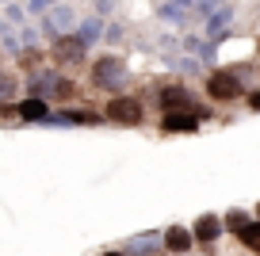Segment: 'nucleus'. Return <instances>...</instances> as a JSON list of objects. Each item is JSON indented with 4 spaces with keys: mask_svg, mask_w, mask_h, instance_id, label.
Masks as SVG:
<instances>
[{
    "mask_svg": "<svg viewBox=\"0 0 260 256\" xmlns=\"http://www.w3.org/2000/svg\"><path fill=\"white\" fill-rule=\"evenodd\" d=\"M122 80H126V65H122V57H100L96 65H92V84L96 88H122Z\"/></svg>",
    "mask_w": 260,
    "mask_h": 256,
    "instance_id": "f257e3e1",
    "label": "nucleus"
},
{
    "mask_svg": "<svg viewBox=\"0 0 260 256\" xmlns=\"http://www.w3.org/2000/svg\"><path fill=\"white\" fill-rule=\"evenodd\" d=\"M107 119H111V122H126V126H134V122H142V107L134 104V100H126V96H115L111 104H107Z\"/></svg>",
    "mask_w": 260,
    "mask_h": 256,
    "instance_id": "f03ea898",
    "label": "nucleus"
},
{
    "mask_svg": "<svg viewBox=\"0 0 260 256\" xmlns=\"http://www.w3.org/2000/svg\"><path fill=\"white\" fill-rule=\"evenodd\" d=\"M207 92H211L214 100H237L241 96V80H237L234 73H214V77L207 80Z\"/></svg>",
    "mask_w": 260,
    "mask_h": 256,
    "instance_id": "7ed1b4c3",
    "label": "nucleus"
},
{
    "mask_svg": "<svg viewBox=\"0 0 260 256\" xmlns=\"http://www.w3.org/2000/svg\"><path fill=\"white\" fill-rule=\"evenodd\" d=\"M54 57L65 61V65L81 61V57H84V39H73V35H69V39H57L54 42Z\"/></svg>",
    "mask_w": 260,
    "mask_h": 256,
    "instance_id": "20e7f679",
    "label": "nucleus"
},
{
    "mask_svg": "<svg viewBox=\"0 0 260 256\" xmlns=\"http://www.w3.org/2000/svg\"><path fill=\"white\" fill-rule=\"evenodd\" d=\"M195 100H191V92L187 88H165L161 92V107H169V111H187Z\"/></svg>",
    "mask_w": 260,
    "mask_h": 256,
    "instance_id": "39448f33",
    "label": "nucleus"
},
{
    "mask_svg": "<svg viewBox=\"0 0 260 256\" xmlns=\"http://www.w3.org/2000/svg\"><path fill=\"white\" fill-rule=\"evenodd\" d=\"M165 130H172V134H195V115H187V111H176V115H165V122H161Z\"/></svg>",
    "mask_w": 260,
    "mask_h": 256,
    "instance_id": "423d86ee",
    "label": "nucleus"
},
{
    "mask_svg": "<svg viewBox=\"0 0 260 256\" xmlns=\"http://www.w3.org/2000/svg\"><path fill=\"white\" fill-rule=\"evenodd\" d=\"M165 245H169V252H176V256H187V245H191V233H187L184 226H172V230L165 233Z\"/></svg>",
    "mask_w": 260,
    "mask_h": 256,
    "instance_id": "0eeeda50",
    "label": "nucleus"
},
{
    "mask_svg": "<svg viewBox=\"0 0 260 256\" xmlns=\"http://www.w3.org/2000/svg\"><path fill=\"white\" fill-rule=\"evenodd\" d=\"M222 233V218H214V214H203L199 222H195V237L199 241H214Z\"/></svg>",
    "mask_w": 260,
    "mask_h": 256,
    "instance_id": "6e6552de",
    "label": "nucleus"
},
{
    "mask_svg": "<svg viewBox=\"0 0 260 256\" xmlns=\"http://www.w3.org/2000/svg\"><path fill=\"white\" fill-rule=\"evenodd\" d=\"M19 115H23V119H42V115H46V104H42V100H23V104H19Z\"/></svg>",
    "mask_w": 260,
    "mask_h": 256,
    "instance_id": "1a4fd4ad",
    "label": "nucleus"
},
{
    "mask_svg": "<svg viewBox=\"0 0 260 256\" xmlns=\"http://www.w3.org/2000/svg\"><path fill=\"white\" fill-rule=\"evenodd\" d=\"M241 241L252 248V252H260V222H249V226H245V230H241Z\"/></svg>",
    "mask_w": 260,
    "mask_h": 256,
    "instance_id": "9d476101",
    "label": "nucleus"
},
{
    "mask_svg": "<svg viewBox=\"0 0 260 256\" xmlns=\"http://www.w3.org/2000/svg\"><path fill=\"white\" fill-rule=\"evenodd\" d=\"M50 23H54V27H69V23H73V12H69V8H54Z\"/></svg>",
    "mask_w": 260,
    "mask_h": 256,
    "instance_id": "9b49d317",
    "label": "nucleus"
},
{
    "mask_svg": "<svg viewBox=\"0 0 260 256\" xmlns=\"http://www.w3.org/2000/svg\"><path fill=\"white\" fill-rule=\"evenodd\" d=\"M226 222H230V226H234V230H237V233H241V230H245V226H249V214H241V210H230V214H226Z\"/></svg>",
    "mask_w": 260,
    "mask_h": 256,
    "instance_id": "f8f14e48",
    "label": "nucleus"
},
{
    "mask_svg": "<svg viewBox=\"0 0 260 256\" xmlns=\"http://www.w3.org/2000/svg\"><path fill=\"white\" fill-rule=\"evenodd\" d=\"M96 31H100V23H84V35H81V39H96Z\"/></svg>",
    "mask_w": 260,
    "mask_h": 256,
    "instance_id": "ddd939ff",
    "label": "nucleus"
},
{
    "mask_svg": "<svg viewBox=\"0 0 260 256\" xmlns=\"http://www.w3.org/2000/svg\"><path fill=\"white\" fill-rule=\"evenodd\" d=\"M252 107H256V111H260V92H256V96H252Z\"/></svg>",
    "mask_w": 260,
    "mask_h": 256,
    "instance_id": "4468645a",
    "label": "nucleus"
},
{
    "mask_svg": "<svg viewBox=\"0 0 260 256\" xmlns=\"http://www.w3.org/2000/svg\"><path fill=\"white\" fill-rule=\"evenodd\" d=\"M107 256H122V252H107Z\"/></svg>",
    "mask_w": 260,
    "mask_h": 256,
    "instance_id": "2eb2a0df",
    "label": "nucleus"
}]
</instances>
